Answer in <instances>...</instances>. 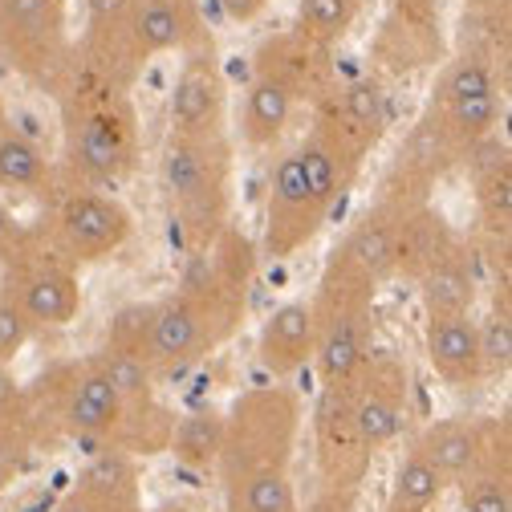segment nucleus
Here are the masks:
<instances>
[{
	"label": "nucleus",
	"instance_id": "nucleus-4",
	"mask_svg": "<svg viewBox=\"0 0 512 512\" xmlns=\"http://www.w3.org/2000/svg\"><path fill=\"white\" fill-rule=\"evenodd\" d=\"M374 297L378 289L358 281L338 265H322L317 289L309 293L313 309V370L317 382H350L374 350Z\"/></svg>",
	"mask_w": 512,
	"mask_h": 512
},
{
	"label": "nucleus",
	"instance_id": "nucleus-37",
	"mask_svg": "<svg viewBox=\"0 0 512 512\" xmlns=\"http://www.w3.org/2000/svg\"><path fill=\"white\" fill-rule=\"evenodd\" d=\"M464 512H512V456L508 447L492 452L476 472L460 480Z\"/></svg>",
	"mask_w": 512,
	"mask_h": 512
},
{
	"label": "nucleus",
	"instance_id": "nucleus-30",
	"mask_svg": "<svg viewBox=\"0 0 512 512\" xmlns=\"http://www.w3.org/2000/svg\"><path fill=\"white\" fill-rule=\"evenodd\" d=\"M293 114H297V98L277 78L248 74L244 102H240V139H244V147L265 151V147L281 143Z\"/></svg>",
	"mask_w": 512,
	"mask_h": 512
},
{
	"label": "nucleus",
	"instance_id": "nucleus-31",
	"mask_svg": "<svg viewBox=\"0 0 512 512\" xmlns=\"http://www.w3.org/2000/svg\"><path fill=\"white\" fill-rule=\"evenodd\" d=\"M37 447H41V439H37L33 415L25 407V387L17 382L13 366H0V488L21 472V464Z\"/></svg>",
	"mask_w": 512,
	"mask_h": 512
},
{
	"label": "nucleus",
	"instance_id": "nucleus-10",
	"mask_svg": "<svg viewBox=\"0 0 512 512\" xmlns=\"http://www.w3.org/2000/svg\"><path fill=\"white\" fill-rule=\"evenodd\" d=\"M427 110L464 147V155L480 147L484 139H492L504 118V86L496 74V57L476 45L447 57L435 78V90L427 98Z\"/></svg>",
	"mask_w": 512,
	"mask_h": 512
},
{
	"label": "nucleus",
	"instance_id": "nucleus-32",
	"mask_svg": "<svg viewBox=\"0 0 512 512\" xmlns=\"http://www.w3.org/2000/svg\"><path fill=\"white\" fill-rule=\"evenodd\" d=\"M220 447H224V411L220 407L204 403V407H191V411L175 415L167 452L183 468H191V472H216Z\"/></svg>",
	"mask_w": 512,
	"mask_h": 512
},
{
	"label": "nucleus",
	"instance_id": "nucleus-26",
	"mask_svg": "<svg viewBox=\"0 0 512 512\" xmlns=\"http://www.w3.org/2000/svg\"><path fill=\"white\" fill-rule=\"evenodd\" d=\"M256 362L273 378H293L313 362V309L309 297H289L281 301L261 334H256Z\"/></svg>",
	"mask_w": 512,
	"mask_h": 512
},
{
	"label": "nucleus",
	"instance_id": "nucleus-43",
	"mask_svg": "<svg viewBox=\"0 0 512 512\" xmlns=\"http://www.w3.org/2000/svg\"><path fill=\"white\" fill-rule=\"evenodd\" d=\"M49 512H98V508H94V504H90V500H86L78 488H70V492L61 496V500H57Z\"/></svg>",
	"mask_w": 512,
	"mask_h": 512
},
{
	"label": "nucleus",
	"instance_id": "nucleus-28",
	"mask_svg": "<svg viewBox=\"0 0 512 512\" xmlns=\"http://www.w3.org/2000/svg\"><path fill=\"white\" fill-rule=\"evenodd\" d=\"M70 488H78L98 512H139L143 508L139 460L131 452H122V447H114V443L94 447Z\"/></svg>",
	"mask_w": 512,
	"mask_h": 512
},
{
	"label": "nucleus",
	"instance_id": "nucleus-13",
	"mask_svg": "<svg viewBox=\"0 0 512 512\" xmlns=\"http://www.w3.org/2000/svg\"><path fill=\"white\" fill-rule=\"evenodd\" d=\"M370 61L382 78H411L447 61L439 0H391L370 37Z\"/></svg>",
	"mask_w": 512,
	"mask_h": 512
},
{
	"label": "nucleus",
	"instance_id": "nucleus-5",
	"mask_svg": "<svg viewBox=\"0 0 512 512\" xmlns=\"http://www.w3.org/2000/svg\"><path fill=\"white\" fill-rule=\"evenodd\" d=\"M49 204L45 216L33 224L45 244L70 261L78 273L90 265L110 261L114 252H122V244L135 236V212L126 208L114 191L102 187H86V183H49Z\"/></svg>",
	"mask_w": 512,
	"mask_h": 512
},
{
	"label": "nucleus",
	"instance_id": "nucleus-23",
	"mask_svg": "<svg viewBox=\"0 0 512 512\" xmlns=\"http://www.w3.org/2000/svg\"><path fill=\"white\" fill-rule=\"evenodd\" d=\"M309 110L330 118L362 155H374L378 143L391 131V98H387V86H382L378 78L334 82Z\"/></svg>",
	"mask_w": 512,
	"mask_h": 512
},
{
	"label": "nucleus",
	"instance_id": "nucleus-18",
	"mask_svg": "<svg viewBox=\"0 0 512 512\" xmlns=\"http://www.w3.org/2000/svg\"><path fill=\"white\" fill-rule=\"evenodd\" d=\"M419 452L435 464V472L447 484H460L468 472H476L492 452L508 443V419H492V415H456V419H435L427 423L415 439Z\"/></svg>",
	"mask_w": 512,
	"mask_h": 512
},
{
	"label": "nucleus",
	"instance_id": "nucleus-1",
	"mask_svg": "<svg viewBox=\"0 0 512 512\" xmlns=\"http://www.w3.org/2000/svg\"><path fill=\"white\" fill-rule=\"evenodd\" d=\"M53 98L61 114V175L70 183L114 191L139 171L143 126L131 90L70 66Z\"/></svg>",
	"mask_w": 512,
	"mask_h": 512
},
{
	"label": "nucleus",
	"instance_id": "nucleus-8",
	"mask_svg": "<svg viewBox=\"0 0 512 512\" xmlns=\"http://www.w3.org/2000/svg\"><path fill=\"white\" fill-rule=\"evenodd\" d=\"M0 293L13 297L17 309L29 317V326L41 330H66L82 313V277L70 261L45 244V236L25 224L13 252L0 261Z\"/></svg>",
	"mask_w": 512,
	"mask_h": 512
},
{
	"label": "nucleus",
	"instance_id": "nucleus-14",
	"mask_svg": "<svg viewBox=\"0 0 512 512\" xmlns=\"http://www.w3.org/2000/svg\"><path fill=\"white\" fill-rule=\"evenodd\" d=\"M326 208L317 204L313 187L301 171L297 151L277 155L273 171H269V187H265V224H261V256L269 261H289L301 248L313 244V236L326 224Z\"/></svg>",
	"mask_w": 512,
	"mask_h": 512
},
{
	"label": "nucleus",
	"instance_id": "nucleus-34",
	"mask_svg": "<svg viewBox=\"0 0 512 512\" xmlns=\"http://www.w3.org/2000/svg\"><path fill=\"white\" fill-rule=\"evenodd\" d=\"M447 492V480L435 472V464L419 452L415 443H407V452L395 464L391 492H387V512H431Z\"/></svg>",
	"mask_w": 512,
	"mask_h": 512
},
{
	"label": "nucleus",
	"instance_id": "nucleus-38",
	"mask_svg": "<svg viewBox=\"0 0 512 512\" xmlns=\"http://www.w3.org/2000/svg\"><path fill=\"white\" fill-rule=\"evenodd\" d=\"M480 330V354H484V370L488 378L508 374L512 362V309H508V281L496 285V301L484 322H476Z\"/></svg>",
	"mask_w": 512,
	"mask_h": 512
},
{
	"label": "nucleus",
	"instance_id": "nucleus-7",
	"mask_svg": "<svg viewBox=\"0 0 512 512\" xmlns=\"http://www.w3.org/2000/svg\"><path fill=\"white\" fill-rule=\"evenodd\" d=\"M256 261H261L256 240L244 228L228 224L216 240H208L196 252H187L175 293H183L232 342L240 334V326H244V313H248Z\"/></svg>",
	"mask_w": 512,
	"mask_h": 512
},
{
	"label": "nucleus",
	"instance_id": "nucleus-40",
	"mask_svg": "<svg viewBox=\"0 0 512 512\" xmlns=\"http://www.w3.org/2000/svg\"><path fill=\"white\" fill-rule=\"evenodd\" d=\"M33 334L37 330L29 326V317L17 309V301L0 293V366H13L25 354V346L33 342Z\"/></svg>",
	"mask_w": 512,
	"mask_h": 512
},
{
	"label": "nucleus",
	"instance_id": "nucleus-33",
	"mask_svg": "<svg viewBox=\"0 0 512 512\" xmlns=\"http://www.w3.org/2000/svg\"><path fill=\"white\" fill-rule=\"evenodd\" d=\"M53 183V159L49 151L25 135L21 126L5 122L0 126V191H29V196H45Z\"/></svg>",
	"mask_w": 512,
	"mask_h": 512
},
{
	"label": "nucleus",
	"instance_id": "nucleus-39",
	"mask_svg": "<svg viewBox=\"0 0 512 512\" xmlns=\"http://www.w3.org/2000/svg\"><path fill=\"white\" fill-rule=\"evenodd\" d=\"M151 322H155V301H131L122 305L102 334L106 350H122V354H147V338H151Z\"/></svg>",
	"mask_w": 512,
	"mask_h": 512
},
{
	"label": "nucleus",
	"instance_id": "nucleus-9",
	"mask_svg": "<svg viewBox=\"0 0 512 512\" xmlns=\"http://www.w3.org/2000/svg\"><path fill=\"white\" fill-rule=\"evenodd\" d=\"M0 61L29 86L57 94L74 66L70 0H0Z\"/></svg>",
	"mask_w": 512,
	"mask_h": 512
},
{
	"label": "nucleus",
	"instance_id": "nucleus-3",
	"mask_svg": "<svg viewBox=\"0 0 512 512\" xmlns=\"http://www.w3.org/2000/svg\"><path fill=\"white\" fill-rule=\"evenodd\" d=\"M305 427L301 395L289 387H248L224 411V447L216 480L236 484L261 472H293Z\"/></svg>",
	"mask_w": 512,
	"mask_h": 512
},
{
	"label": "nucleus",
	"instance_id": "nucleus-25",
	"mask_svg": "<svg viewBox=\"0 0 512 512\" xmlns=\"http://www.w3.org/2000/svg\"><path fill=\"white\" fill-rule=\"evenodd\" d=\"M423 350L435 370V378L452 391H476L488 378L484 354H480V330H476V313L460 317H427L423 330Z\"/></svg>",
	"mask_w": 512,
	"mask_h": 512
},
{
	"label": "nucleus",
	"instance_id": "nucleus-29",
	"mask_svg": "<svg viewBox=\"0 0 512 512\" xmlns=\"http://www.w3.org/2000/svg\"><path fill=\"white\" fill-rule=\"evenodd\" d=\"M419 289V305L423 317H460V313H476V297H480V277H476V252L468 240H460L447 256L415 281Z\"/></svg>",
	"mask_w": 512,
	"mask_h": 512
},
{
	"label": "nucleus",
	"instance_id": "nucleus-27",
	"mask_svg": "<svg viewBox=\"0 0 512 512\" xmlns=\"http://www.w3.org/2000/svg\"><path fill=\"white\" fill-rule=\"evenodd\" d=\"M464 236L447 224V216L435 204H415L399 208L395 224V277L399 281H419L439 256H447Z\"/></svg>",
	"mask_w": 512,
	"mask_h": 512
},
{
	"label": "nucleus",
	"instance_id": "nucleus-36",
	"mask_svg": "<svg viewBox=\"0 0 512 512\" xmlns=\"http://www.w3.org/2000/svg\"><path fill=\"white\" fill-rule=\"evenodd\" d=\"M362 9L366 0H301L293 33L322 49H338V41H346L350 29L358 25Z\"/></svg>",
	"mask_w": 512,
	"mask_h": 512
},
{
	"label": "nucleus",
	"instance_id": "nucleus-35",
	"mask_svg": "<svg viewBox=\"0 0 512 512\" xmlns=\"http://www.w3.org/2000/svg\"><path fill=\"white\" fill-rule=\"evenodd\" d=\"M224 512H305L293 472H261L224 484Z\"/></svg>",
	"mask_w": 512,
	"mask_h": 512
},
{
	"label": "nucleus",
	"instance_id": "nucleus-47",
	"mask_svg": "<svg viewBox=\"0 0 512 512\" xmlns=\"http://www.w3.org/2000/svg\"><path fill=\"white\" fill-rule=\"evenodd\" d=\"M139 512H143V508H139Z\"/></svg>",
	"mask_w": 512,
	"mask_h": 512
},
{
	"label": "nucleus",
	"instance_id": "nucleus-21",
	"mask_svg": "<svg viewBox=\"0 0 512 512\" xmlns=\"http://www.w3.org/2000/svg\"><path fill=\"white\" fill-rule=\"evenodd\" d=\"M472 167V204H476V236L488 252L508 261V236H512V159L500 135L484 139L464 159Z\"/></svg>",
	"mask_w": 512,
	"mask_h": 512
},
{
	"label": "nucleus",
	"instance_id": "nucleus-20",
	"mask_svg": "<svg viewBox=\"0 0 512 512\" xmlns=\"http://www.w3.org/2000/svg\"><path fill=\"white\" fill-rule=\"evenodd\" d=\"M252 74L277 78L297 98V106H313L317 98H322L338 82L334 49L313 45V41L297 37L293 29L269 33L261 45L252 49Z\"/></svg>",
	"mask_w": 512,
	"mask_h": 512
},
{
	"label": "nucleus",
	"instance_id": "nucleus-41",
	"mask_svg": "<svg viewBox=\"0 0 512 512\" xmlns=\"http://www.w3.org/2000/svg\"><path fill=\"white\" fill-rule=\"evenodd\" d=\"M220 9L232 25H252L256 17H261L269 9V0H220Z\"/></svg>",
	"mask_w": 512,
	"mask_h": 512
},
{
	"label": "nucleus",
	"instance_id": "nucleus-12",
	"mask_svg": "<svg viewBox=\"0 0 512 512\" xmlns=\"http://www.w3.org/2000/svg\"><path fill=\"white\" fill-rule=\"evenodd\" d=\"M350 415L366 443V452L378 456L403 435L411 419V366L395 350H370L362 370L346 382Z\"/></svg>",
	"mask_w": 512,
	"mask_h": 512
},
{
	"label": "nucleus",
	"instance_id": "nucleus-2",
	"mask_svg": "<svg viewBox=\"0 0 512 512\" xmlns=\"http://www.w3.org/2000/svg\"><path fill=\"white\" fill-rule=\"evenodd\" d=\"M232 175L236 147L228 135H167L159 155V187L187 252L204 248L232 224Z\"/></svg>",
	"mask_w": 512,
	"mask_h": 512
},
{
	"label": "nucleus",
	"instance_id": "nucleus-42",
	"mask_svg": "<svg viewBox=\"0 0 512 512\" xmlns=\"http://www.w3.org/2000/svg\"><path fill=\"white\" fill-rule=\"evenodd\" d=\"M21 228H25V224H17V216H13L5 204H0V261H5V256L13 252V244H17Z\"/></svg>",
	"mask_w": 512,
	"mask_h": 512
},
{
	"label": "nucleus",
	"instance_id": "nucleus-46",
	"mask_svg": "<svg viewBox=\"0 0 512 512\" xmlns=\"http://www.w3.org/2000/svg\"><path fill=\"white\" fill-rule=\"evenodd\" d=\"M5 122H13V118H9V102H5V90H0V126H5Z\"/></svg>",
	"mask_w": 512,
	"mask_h": 512
},
{
	"label": "nucleus",
	"instance_id": "nucleus-17",
	"mask_svg": "<svg viewBox=\"0 0 512 512\" xmlns=\"http://www.w3.org/2000/svg\"><path fill=\"white\" fill-rule=\"evenodd\" d=\"M82 9L86 29L74 45V66L122 90H135L143 61L131 37V0H82Z\"/></svg>",
	"mask_w": 512,
	"mask_h": 512
},
{
	"label": "nucleus",
	"instance_id": "nucleus-11",
	"mask_svg": "<svg viewBox=\"0 0 512 512\" xmlns=\"http://www.w3.org/2000/svg\"><path fill=\"white\" fill-rule=\"evenodd\" d=\"M464 147L443 131V122L423 106L419 118L407 126V135L395 151V159L387 163L378 179V196L395 208H415V204H431V191L452 175L456 167H464Z\"/></svg>",
	"mask_w": 512,
	"mask_h": 512
},
{
	"label": "nucleus",
	"instance_id": "nucleus-45",
	"mask_svg": "<svg viewBox=\"0 0 512 512\" xmlns=\"http://www.w3.org/2000/svg\"><path fill=\"white\" fill-rule=\"evenodd\" d=\"M464 5L476 13V9H492V5H500V0H464Z\"/></svg>",
	"mask_w": 512,
	"mask_h": 512
},
{
	"label": "nucleus",
	"instance_id": "nucleus-6",
	"mask_svg": "<svg viewBox=\"0 0 512 512\" xmlns=\"http://www.w3.org/2000/svg\"><path fill=\"white\" fill-rule=\"evenodd\" d=\"M309 447H313V496L309 512H354L362 484L374 468V456L354 427L346 382L317 387L309 411Z\"/></svg>",
	"mask_w": 512,
	"mask_h": 512
},
{
	"label": "nucleus",
	"instance_id": "nucleus-16",
	"mask_svg": "<svg viewBox=\"0 0 512 512\" xmlns=\"http://www.w3.org/2000/svg\"><path fill=\"white\" fill-rule=\"evenodd\" d=\"M220 346H228V338L183 293H167L155 301V322L143 354L155 378H179Z\"/></svg>",
	"mask_w": 512,
	"mask_h": 512
},
{
	"label": "nucleus",
	"instance_id": "nucleus-15",
	"mask_svg": "<svg viewBox=\"0 0 512 512\" xmlns=\"http://www.w3.org/2000/svg\"><path fill=\"white\" fill-rule=\"evenodd\" d=\"M167 135H187V139L228 135V78L212 37L183 49L179 74L167 98Z\"/></svg>",
	"mask_w": 512,
	"mask_h": 512
},
{
	"label": "nucleus",
	"instance_id": "nucleus-24",
	"mask_svg": "<svg viewBox=\"0 0 512 512\" xmlns=\"http://www.w3.org/2000/svg\"><path fill=\"white\" fill-rule=\"evenodd\" d=\"M131 37L147 66L163 53H183L208 41L212 33L204 25L200 0H131Z\"/></svg>",
	"mask_w": 512,
	"mask_h": 512
},
{
	"label": "nucleus",
	"instance_id": "nucleus-44",
	"mask_svg": "<svg viewBox=\"0 0 512 512\" xmlns=\"http://www.w3.org/2000/svg\"><path fill=\"white\" fill-rule=\"evenodd\" d=\"M143 512H196L187 500H163V504H155V508H143Z\"/></svg>",
	"mask_w": 512,
	"mask_h": 512
},
{
	"label": "nucleus",
	"instance_id": "nucleus-22",
	"mask_svg": "<svg viewBox=\"0 0 512 512\" xmlns=\"http://www.w3.org/2000/svg\"><path fill=\"white\" fill-rule=\"evenodd\" d=\"M395 224H399V208L387 200H374L366 212L354 216V224L342 232L326 261L382 289L387 281H395Z\"/></svg>",
	"mask_w": 512,
	"mask_h": 512
},
{
	"label": "nucleus",
	"instance_id": "nucleus-19",
	"mask_svg": "<svg viewBox=\"0 0 512 512\" xmlns=\"http://www.w3.org/2000/svg\"><path fill=\"white\" fill-rule=\"evenodd\" d=\"M293 151L301 159V171H305V179L313 187L317 204L326 208V216L354 191V183H358V175H362V167L370 159L317 110H309V131H305L301 147H293Z\"/></svg>",
	"mask_w": 512,
	"mask_h": 512
}]
</instances>
